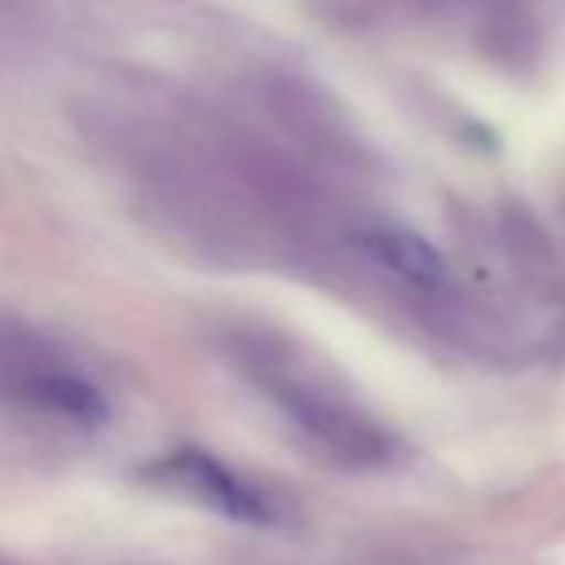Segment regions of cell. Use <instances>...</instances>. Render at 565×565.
I'll use <instances>...</instances> for the list:
<instances>
[{
    "label": "cell",
    "instance_id": "obj_1",
    "mask_svg": "<svg viewBox=\"0 0 565 565\" xmlns=\"http://www.w3.org/2000/svg\"><path fill=\"white\" fill-rule=\"evenodd\" d=\"M150 477L170 484V489L189 492V497H196L201 504L231 515V520H243V523L274 520V504H269L254 484H246L243 477H235L227 466L209 458V454H196V450L170 454V458L150 466Z\"/></svg>",
    "mask_w": 565,
    "mask_h": 565
},
{
    "label": "cell",
    "instance_id": "obj_3",
    "mask_svg": "<svg viewBox=\"0 0 565 565\" xmlns=\"http://www.w3.org/2000/svg\"><path fill=\"white\" fill-rule=\"evenodd\" d=\"M35 396L43 408H54L70 419H82V424H97V419L108 416L105 396L93 385H85V381L70 377V373H46V377H39Z\"/></svg>",
    "mask_w": 565,
    "mask_h": 565
},
{
    "label": "cell",
    "instance_id": "obj_2",
    "mask_svg": "<svg viewBox=\"0 0 565 565\" xmlns=\"http://www.w3.org/2000/svg\"><path fill=\"white\" fill-rule=\"evenodd\" d=\"M370 254L381 262L385 269H393L396 277L419 285V289H443L450 281V266L424 235L404 227H377L365 235Z\"/></svg>",
    "mask_w": 565,
    "mask_h": 565
}]
</instances>
